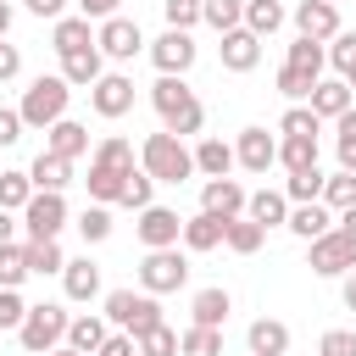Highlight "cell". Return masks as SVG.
Segmentation results:
<instances>
[{
  "mask_svg": "<svg viewBox=\"0 0 356 356\" xmlns=\"http://www.w3.org/2000/svg\"><path fill=\"white\" fill-rule=\"evenodd\" d=\"M150 106H156L161 128H167V134H178V139L200 134V122H206V106L195 100V89H189L178 72H161V78L150 83Z\"/></svg>",
  "mask_w": 356,
  "mask_h": 356,
  "instance_id": "1",
  "label": "cell"
},
{
  "mask_svg": "<svg viewBox=\"0 0 356 356\" xmlns=\"http://www.w3.org/2000/svg\"><path fill=\"white\" fill-rule=\"evenodd\" d=\"M139 167L156 178V184H184V178H195V150L178 139V134H145V145H139Z\"/></svg>",
  "mask_w": 356,
  "mask_h": 356,
  "instance_id": "2",
  "label": "cell"
},
{
  "mask_svg": "<svg viewBox=\"0 0 356 356\" xmlns=\"http://www.w3.org/2000/svg\"><path fill=\"white\" fill-rule=\"evenodd\" d=\"M67 100H72V83L61 78V72H39L28 89H22V122L28 128H50V122H61L67 117Z\"/></svg>",
  "mask_w": 356,
  "mask_h": 356,
  "instance_id": "3",
  "label": "cell"
},
{
  "mask_svg": "<svg viewBox=\"0 0 356 356\" xmlns=\"http://www.w3.org/2000/svg\"><path fill=\"white\" fill-rule=\"evenodd\" d=\"M106 323L139 339V334H150L161 323V300L150 289H106Z\"/></svg>",
  "mask_w": 356,
  "mask_h": 356,
  "instance_id": "4",
  "label": "cell"
},
{
  "mask_svg": "<svg viewBox=\"0 0 356 356\" xmlns=\"http://www.w3.org/2000/svg\"><path fill=\"white\" fill-rule=\"evenodd\" d=\"M67 312L56 306V300H39V306H28V317H22V328H17V339H22V350L28 356H44V350H56V345H67Z\"/></svg>",
  "mask_w": 356,
  "mask_h": 356,
  "instance_id": "5",
  "label": "cell"
},
{
  "mask_svg": "<svg viewBox=\"0 0 356 356\" xmlns=\"http://www.w3.org/2000/svg\"><path fill=\"white\" fill-rule=\"evenodd\" d=\"M306 267H312L317 278H345V273L356 267V234L334 222L323 239H312V245H306Z\"/></svg>",
  "mask_w": 356,
  "mask_h": 356,
  "instance_id": "6",
  "label": "cell"
},
{
  "mask_svg": "<svg viewBox=\"0 0 356 356\" xmlns=\"http://www.w3.org/2000/svg\"><path fill=\"white\" fill-rule=\"evenodd\" d=\"M184 284H189V256H184L178 245L145 250V261H139V289H150V295H172V289H184Z\"/></svg>",
  "mask_w": 356,
  "mask_h": 356,
  "instance_id": "7",
  "label": "cell"
},
{
  "mask_svg": "<svg viewBox=\"0 0 356 356\" xmlns=\"http://www.w3.org/2000/svg\"><path fill=\"white\" fill-rule=\"evenodd\" d=\"M22 228H28V239H56L67 228V195L61 189H33V200L22 206Z\"/></svg>",
  "mask_w": 356,
  "mask_h": 356,
  "instance_id": "8",
  "label": "cell"
},
{
  "mask_svg": "<svg viewBox=\"0 0 356 356\" xmlns=\"http://www.w3.org/2000/svg\"><path fill=\"white\" fill-rule=\"evenodd\" d=\"M95 44H100V56L106 61H134L139 50H145V33H139V22L134 17H106L100 28H95Z\"/></svg>",
  "mask_w": 356,
  "mask_h": 356,
  "instance_id": "9",
  "label": "cell"
},
{
  "mask_svg": "<svg viewBox=\"0 0 356 356\" xmlns=\"http://www.w3.org/2000/svg\"><path fill=\"white\" fill-rule=\"evenodd\" d=\"M139 161H106V156H89V200H100V206H122V189H128V172H134Z\"/></svg>",
  "mask_w": 356,
  "mask_h": 356,
  "instance_id": "10",
  "label": "cell"
},
{
  "mask_svg": "<svg viewBox=\"0 0 356 356\" xmlns=\"http://www.w3.org/2000/svg\"><path fill=\"white\" fill-rule=\"evenodd\" d=\"M195 56H200V44L189 39V28H167L161 39H150V61H156V72H189L195 67Z\"/></svg>",
  "mask_w": 356,
  "mask_h": 356,
  "instance_id": "11",
  "label": "cell"
},
{
  "mask_svg": "<svg viewBox=\"0 0 356 356\" xmlns=\"http://www.w3.org/2000/svg\"><path fill=\"white\" fill-rule=\"evenodd\" d=\"M134 234H139L145 250H161V245H178V239H184V217H178L172 206H156V200H150V206L139 211Z\"/></svg>",
  "mask_w": 356,
  "mask_h": 356,
  "instance_id": "12",
  "label": "cell"
},
{
  "mask_svg": "<svg viewBox=\"0 0 356 356\" xmlns=\"http://www.w3.org/2000/svg\"><path fill=\"white\" fill-rule=\"evenodd\" d=\"M89 106H95L106 122L128 117V111H134V78H128V72H100V83L89 89Z\"/></svg>",
  "mask_w": 356,
  "mask_h": 356,
  "instance_id": "13",
  "label": "cell"
},
{
  "mask_svg": "<svg viewBox=\"0 0 356 356\" xmlns=\"http://www.w3.org/2000/svg\"><path fill=\"white\" fill-rule=\"evenodd\" d=\"M217 61H222L228 72H256V61H261V33H250V28H228L222 44H217Z\"/></svg>",
  "mask_w": 356,
  "mask_h": 356,
  "instance_id": "14",
  "label": "cell"
},
{
  "mask_svg": "<svg viewBox=\"0 0 356 356\" xmlns=\"http://www.w3.org/2000/svg\"><path fill=\"white\" fill-rule=\"evenodd\" d=\"M245 200H250V189L239 178H206L200 184V211H211V217H239Z\"/></svg>",
  "mask_w": 356,
  "mask_h": 356,
  "instance_id": "15",
  "label": "cell"
},
{
  "mask_svg": "<svg viewBox=\"0 0 356 356\" xmlns=\"http://www.w3.org/2000/svg\"><path fill=\"white\" fill-rule=\"evenodd\" d=\"M234 156H239V167H245V172H267V167L278 161V139H273L267 128H239Z\"/></svg>",
  "mask_w": 356,
  "mask_h": 356,
  "instance_id": "16",
  "label": "cell"
},
{
  "mask_svg": "<svg viewBox=\"0 0 356 356\" xmlns=\"http://www.w3.org/2000/svg\"><path fill=\"white\" fill-rule=\"evenodd\" d=\"M295 33H306V39H334L339 33V6L334 0H300L295 6Z\"/></svg>",
  "mask_w": 356,
  "mask_h": 356,
  "instance_id": "17",
  "label": "cell"
},
{
  "mask_svg": "<svg viewBox=\"0 0 356 356\" xmlns=\"http://www.w3.org/2000/svg\"><path fill=\"white\" fill-rule=\"evenodd\" d=\"M323 122H334V117H345L350 106H356V89L345 83V78H317V89H312V100H306Z\"/></svg>",
  "mask_w": 356,
  "mask_h": 356,
  "instance_id": "18",
  "label": "cell"
},
{
  "mask_svg": "<svg viewBox=\"0 0 356 356\" xmlns=\"http://www.w3.org/2000/svg\"><path fill=\"white\" fill-rule=\"evenodd\" d=\"M222 239H228V217H211V211H195V217H184V250L206 256V250H217Z\"/></svg>",
  "mask_w": 356,
  "mask_h": 356,
  "instance_id": "19",
  "label": "cell"
},
{
  "mask_svg": "<svg viewBox=\"0 0 356 356\" xmlns=\"http://www.w3.org/2000/svg\"><path fill=\"white\" fill-rule=\"evenodd\" d=\"M100 72H106V56H100V44L61 56V78H67L72 89H95V83H100Z\"/></svg>",
  "mask_w": 356,
  "mask_h": 356,
  "instance_id": "20",
  "label": "cell"
},
{
  "mask_svg": "<svg viewBox=\"0 0 356 356\" xmlns=\"http://www.w3.org/2000/svg\"><path fill=\"white\" fill-rule=\"evenodd\" d=\"M44 150H56V156L78 161V156H89V128H83V122H72V117H61V122H50V128H44Z\"/></svg>",
  "mask_w": 356,
  "mask_h": 356,
  "instance_id": "21",
  "label": "cell"
},
{
  "mask_svg": "<svg viewBox=\"0 0 356 356\" xmlns=\"http://www.w3.org/2000/svg\"><path fill=\"white\" fill-rule=\"evenodd\" d=\"M284 228L312 245V239H323V234L334 228V211H328L323 200H306V206H289V222H284Z\"/></svg>",
  "mask_w": 356,
  "mask_h": 356,
  "instance_id": "22",
  "label": "cell"
},
{
  "mask_svg": "<svg viewBox=\"0 0 356 356\" xmlns=\"http://www.w3.org/2000/svg\"><path fill=\"white\" fill-rule=\"evenodd\" d=\"M228 312H234V295H228L222 284L195 289V300H189V323H206V328H222V323H228Z\"/></svg>",
  "mask_w": 356,
  "mask_h": 356,
  "instance_id": "23",
  "label": "cell"
},
{
  "mask_svg": "<svg viewBox=\"0 0 356 356\" xmlns=\"http://www.w3.org/2000/svg\"><path fill=\"white\" fill-rule=\"evenodd\" d=\"M245 345H250V356H284V350H289V323L256 317V323L245 328Z\"/></svg>",
  "mask_w": 356,
  "mask_h": 356,
  "instance_id": "24",
  "label": "cell"
},
{
  "mask_svg": "<svg viewBox=\"0 0 356 356\" xmlns=\"http://www.w3.org/2000/svg\"><path fill=\"white\" fill-rule=\"evenodd\" d=\"M234 167H239V156H234L228 139H200V145H195V172H200V178H228Z\"/></svg>",
  "mask_w": 356,
  "mask_h": 356,
  "instance_id": "25",
  "label": "cell"
},
{
  "mask_svg": "<svg viewBox=\"0 0 356 356\" xmlns=\"http://www.w3.org/2000/svg\"><path fill=\"white\" fill-rule=\"evenodd\" d=\"M106 334H111L106 312H83V317H72V323H67V345H72V350H83V356H95V350L106 345Z\"/></svg>",
  "mask_w": 356,
  "mask_h": 356,
  "instance_id": "26",
  "label": "cell"
},
{
  "mask_svg": "<svg viewBox=\"0 0 356 356\" xmlns=\"http://www.w3.org/2000/svg\"><path fill=\"white\" fill-rule=\"evenodd\" d=\"M50 44H56V56L89 50V44H95V28H89V17H83V11H78V17H56V28H50Z\"/></svg>",
  "mask_w": 356,
  "mask_h": 356,
  "instance_id": "27",
  "label": "cell"
},
{
  "mask_svg": "<svg viewBox=\"0 0 356 356\" xmlns=\"http://www.w3.org/2000/svg\"><path fill=\"white\" fill-rule=\"evenodd\" d=\"M245 217H256L261 228H284V222H289V195H284V189H256V195L245 200Z\"/></svg>",
  "mask_w": 356,
  "mask_h": 356,
  "instance_id": "28",
  "label": "cell"
},
{
  "mask_svg": "<svg viewBox=\"0 0 356 356\" xmlns=\"http://www.w3.org/2000/svg\"><path fill=\"white\" fill-rule=\"evenodd\" d=\"M61 289H67V300H95V295H100V267H95L89 256L67 261V267H61Z\"/></svg>",
  "mask_w": 356,
  "mask_h": 356,
  "instance_id": "29",
  "label": "cell"
},
{
  "mask_svg": "<svg viewBox=\"0 0 356 356\" xmlns=\"http://www.w3.org/2000/svg\"><path fill=\"white\" fill-rule=\"evenodd\" d=\"M28 178H33V189H67L72 184V161L56 156V150H39L33 167H28Z\"/></svg>",
  "mask_w": 356,
  "mask_h": 356,
  "instance_id": "30",
  "label": "cell"
},
{
  "mask_svg": "<svg viewBox=\"0 0 356 356\" xmlns=\"http://www.w3.org/2000/svg\"><path fill=\"white\" fill-rule=\"evenodd\" d=\"M261 239H267V228H261L256 217H245V211H239V217H228V239H222V245H228L234 256H256V250H261Z\"/></svg>",
  "mask_w": 356,
  "mask_h": 356,
  "instance_id": "31",
  "label": "cell"
},
{
  "mask_svg": "<svg viewBox=\"0 0 356 356\" xmlns=\"http://www.w3.org/2000/svg\"><path fill=\"white\" fill-rule=\"evenodd\" d=\"M22 250H28V273H33V278H50V273H61V267H67L61 239H28Z\"/></svg>",
  "mask_w": 356,
  "mask_h": 356,
  "instance_id": "32",
  "label": "cell"
},
{
  "mask_svg": "<svg viewBox=\"0 0 356 356\" xmlns=\"http://www.w3.org/2000/svg\"><path fill=\"white\" fill-rule=\"evenodd\" d=\"M278 134H284V139H317V134H323V117H317L306 100H295V106L278 117Z\"/></svg>",
  "mask_w": 356,
  "mask_h": 356,
  "instance_id": "33",
  "label": "cell"
},
{
  "mask_svg": "<svg viewBox=\"0 0 356 356\" xmlns=\"http://www.w3.org/2000/svg\"><path fill=\"white\" fill-rule=\"evenodd\" d=\"M284 17H289V11H284L278 0H245V28H250V33H261V39H267V33H278V28H284Z\"/></svg>",
  "mask_w": 356,
  "mask_h": 356,
  "instance_id": "34",
  "label": "cell"
},
{
  "mask_svg": "<svg viewBox=\"0 0 356 356\" xmlns=\"http://www.w3.org/2000/svg\"><path fill=\"white\" fill-rule=\"evenodd\" d=\"M178 350H184V356H222V328L189 323V328L178 334Z\"/></svg>",
  "mask_w": 356,
  "mask_h": 356,
  "instance_id": "35",
  "label": "cell"
},
{
  "mask_svg": "<svg viewBox=\"0 0 356 356\" xmlns=\"http://www.w3.org/2000/svg\"><path fill=\"white\" fill-rule=\"evenodd\" d=\"M200 22H211L217 33L245 28V0H200Z\"/></svg>",
  "mask_w": 356,
  "mask_h": 356,
  "instance_id": "36",
  "label": "cell"
},
{
  "mask_svg": "<svg viewBox=\"0 0 356 356\" xmlns=\"http://www.w3.org/2000/svg\"><path fill=\"white\" fill-rule=\"evenodd\" d=\"M289 67H300V72H312V78H323V61H328V50L317 44V39H306V33H295V44H289V56H284Z\"/></svg>",
  "mask_w": 356,
  "mask_h": 356,
  "instance_id": "37",
  "label": "cell"
},
{
  "mask_svg": "<svg viewBox=\"0 0 356 356\" xmlns=\"http://www.w3.org/2000/svg\"><path fill=\"white\" fill-rule=\"evenodd\" d=\"M278 167H284V172L317 167V139H278Z\"/></svg>",
  "mask_w": 356,
  "mask_h": 356,
  "instance_id": "38",
  "label": "cell"
},
{
  "mask_svg": "<svg viewBox=\"0 0 356 356\" xmlns=\"http://www.w3.org/2000/svg\"><path fill=\"white\" fill-rule=\"evenodd\" d=\"M323 172L317 167H306V172H289L284 178V195H289V206H306V200H323Z\"/></svg>",
  "mask_w": 356,
  "mask_h": 356,
  "instance_id": "39",
  "label": "cell"
},
{
  "mask_svg": "<svg viewBox=\"0 0 356 356\" xmlns=\"http://www.w3.org/2000/svg\"><path fill=\"white\" fill-rule=\"evenodd\" d=\"M78 234H83V245H100V239H111V206L89 200V206L78 211Z\"/></svg>",
  "mask_w": 356,
  "mask_h": 356,
  "instance_id": "40",
  "label": "cell"
},
{
  "mask_svg": "<svg viewBox=\"0 0 356 356\" xmlns=\"http://www.w3.org/2000/svg\"><path fill=\"white\" fill-rule=\"evenodd\" d=\"M28 200H33V178H28V172L0 167V206H6V211H22Z\"/></svg>",
  "mask_w": 356,
  "mask_h": 356,
  "instance_id": "41",
  "label": "cell"
},
{
  "mask_svg": "<svg viewBox=\"0 0 356 356\" xmlns=\"http://www.w3.org/2000/svg\"><path fill=\"white\" fill-rule=\"evenodd\" d=\"M22 278H33L28 273V250L22 245H0V289H22Z\"/></svg>",
  "mask_w": 356,
  "mask_h": 356,
  "instance_id": "42",
  "label": "cell"
},
{
  "mask_svg": "<svg viewBox=\"0 0 356 356\" xmlns=\"http://www.w3.org/2000/svg\"><path fill=\"white\" fill-rule=\"evenodd\" d=\"M312 89H317L312 72H300V67H289V61L278 67V95H284L289 106H295V100H312Z\"/></svg>",
  "mask_w": 356,
  "mask_h": 356,
  "instance_id": "43",
  "label": "cell"
},
{
  "mask_svg": "<svg viewBox=\"0 0 356 356\" xmlns=\"http://www.w3.org/2000/svg\"><path fill=\"white\" fill-rule=\"evenodd\" d=\"M323 206H328V211H345V206H356V172H345V167H339V172L323 184Z\"/></svg>",
  "mask_w": 356,
  "mask_h": 356,
  "instance_id": "44",
  "label": "cell"
},
{
  "mask_svg": "<svg viewBox=\"0 0 356 356\" xmlns=\"http://www.w3.org/2000/svg\"><path fill=\"white\" fill-rule=\"evenodd\" d=\"M134 345H139V356H184V350H178V334H172L167 323H156V328L139 334Z\"/></svg>",
  "mask_w": 356,
  "mask_h": 356,
  "instance_id": "45",
  "label": "cell"
},
{
  "mask_svg": "<svg viewBox=\"0 0 356 356\" xmlns=\"http://www.w3.org/2000/svg\"><path fill=\"white\" fill-rule=\"evenodd\" d=\"M150 195H156V178H150L145 167H134V172H128V189H122V206L145 211V206H150Z\"/></svg>",
  "mask_w": 356,
  "mask_h": 356,
  "instance_id": "46",
  "label": "cell"
},
{
  "mask_svg": "<svg viewBox=\"0 0 356 356\" xmlns=\"http://www.w3.org/2000/svg\"><path fill=\"white\" fill-rule=\"evenodd\" d=\"M328 61H334V72H339V78H350V72H356V33H345V28H339V33H334V44H328Z\"/></svg>",
  "mask_w": 356,
  "mask_h": 356,
  "instance_id": "47",
  "label": "cell"
},
{
  "mask_svg": "<svg viewBox=\"0 0 356 356\" xmlns=\"http://www.w3.org/2000/svg\"><path fill=\"white\" fill-rule=\"evenodd\" d=\"M22 317H28V300H22V289H0V334L11 328H22Z\"/></svg>",
  "mask_w": 356,
  "mask_h": 356,
  "instance_id": "48",
  "label": "cell"
},
{
  "mask_svg": "<svg viewBox=\"0 0 356 356\" xmlns=\"http://www.w3.org/2000/svg\"><path fill=\"white\" fill-rule=\"evenodd\" d=\"M161 17H167V28H195L200 22V0H161Z\"/></svg>",
  "mask_w": 356,
  "mask_h": 356,
  "instance_id": "49",
  "label": "cell"
},
{
  "mask_svg": "<svg viewBox=\"0 0 356 356\" xmlns=\"http://www.w3.org/2000/svg\"><path fill=\"white\" fill-rule=\"evenodd\" d=\"M317 356H356V328H328L317 339Z\"/></svg>",
  "mask_w": 356,
  "mask_h": 356,
  "instance_id": "50",
  "label": "cell"
},
{
  "mask_svg": "<svg viewBox=\"0 0 356 356\" xmlns=\"http://www.w3.org/2000/svg\"><path fill=\"white\" fill-rule=\"evenodd\" d=\"M22 128H28V122H22V111H17V106H0V150H6V145H17V139H22Z\"/></svg>",
  "mask_w": 356,
  "mask_h": 356,
  "instance_id": "51",
  "label": "cell"
},
{
  "mask_svg": "<svg viewBox=\"0 0 356 356\" xmlns=\"http://www.w3.org/2000/svg\"><path fill=\"white\" fill-rule=\"evenodd\" d=\"M95 356H139V345H134V334H122V328H111V334H106V345H100Z\"/></svg>",
  "mask_w": 356,
  "mask_h": 356,
  "instance_id": "52",
  "label": "cell"
},
{
  "mask_svg": "<svg viewBox=\"0 0 356 356\" xmlns=\"http://www.w3.org/2000/svg\"><path fill=\"white\" fill-rule=\"evenodd\" d=\"M17 72H22V50H17L11 39H0V83H11Z\"/></svg>",
  "mask_w": 356,
  "mask_h": 356,
  "instance_id": "53",
  "label": "cell"
},
{
  "mask_svg": "<svg viewBox=\"0 0 356 356\" xmlns=\"http://www.w3.org/2000/svg\"><path fill=\"white\" fill-rule=\"evenodd\" d=\"M117 6H122V0H78V11H83V17H95V22L117 17Z\"/></svg>",
  "mask_w": 356,
  "mask_h": 356,
  "instance_id": "54",
  "label": "cell"
},
{
  "mask_svg": "<svg viewBox=\"0 0 356 356\" xmlns=\"http://www.w3.org/2000/svg\"><path fill=\"white\" fill-rule=\"evenodd\" d=\"M22 6H28L33 17H50V22H56V17H67V0H22Z\"/></svg>",
  "mask_w": 356,
  "mask_h": 356,
  "instance_id": "55",
  "label": "cell"
},
{
  "mask_svg": "<svg viewBox=\"0 0 356 356\" xmlns=\"http://www.w3.org/2000/svg\"><path fill=\"white\" fill-rule=\"evenodd\" d=\"M339 139H356V106H350L345 117H334V145H339Z\"/></svg>",
  "mask_w": 356,
  "mask_h": 356,
  "instance_id": "56",
  "label": "cell"
},
{
  "mask_svg": "<svg viewBox=\"0 0 356 356\" xmlns=\"http://www.w3.org/2000/svg\"><path fill=\"white\" fill-rule=\"evenodd\" d=\"M339 300H345V312H356V267L339 278Z\"/></svg>",
  "mask_w": 356,
  "mask_h": 356,
  "instance_id": "57",
  "label": "cell"
},
{
  "mask_svg": "<svg viewBox=\"0 0 356 356\" xmlns=\"http://www.w3.org/2000/svg\"><path fill=\"white\" fill-rule=\"evenodd\" d=\"M334 150H339V167H345V172H356V139H339Z\"/></svg>",
  "mask_w": 356,
  "mask_h": 356,
  "instance_id": "58",
  "label": "cell"
},
{
  "mask_svg": "<svg viewBox=\"0 0 356 356\" xmlns=\"http://www.w3.org/2000/svg\"><path fill=\"white\" fill-rule=\"evenodd\" d=\"M11 234H17V222H11V211L0 206V245H11Z\"/></svg>",
  "mask_w": 356,
  "mask_h": 356,
  "instance_id": "59",
  "label": "cell"
},
{
  "mask_svg": "<svg viewBox=\"0 0 356 356\" xmlns=\"http://www.w3.org/2000/svg\"><path fill=\"white\" fill-rule=\"evenodd\" d=\"M11 17H17V11H11V0H0V39L11 33Z\"/></svg>",
  "mask_w": 356,
  "mask_h": 356,
  "instance_id": "60",
  "label": "cell"
},
{
  "mask_svg": "<svg viewBox=\"0 0 356 356\" xmlns=\"http://www.w3.org/2000/svg\"><path fill=\"white\" fill-rule=\"evenodd\" d=\"M334 222H339V228H350V234H356V206H345V211H334Z\"/></svg>",
  "mask_w": 356,
  "mask_h": 356,
  "instance_id": "61",
  "label": "cell"
},
{
  "mask_svg": "<svg viewBox=\"0 0 356 356\" xmlns=\"http://www.w3.org/2000/svg\"><path fill=\"white\" fill-rule=\"evenodd\" d=\"M44 356H83V350H72V345H56V350H44Z\"/></svg>",
  "mask_w": 356,
  "mask_h": 356,
  "instance_id": "62",
  "label": "cell"
},
{
  "mask_svg": "<svg viewBox=\"0 0 356 356\" xmlns=\"http://www.w3.org/2000/svg\"><path fill=\"white\" fill-rule=\"evenodd\" d=\"M345 83H350V89H356V72H350V78H345Z\"/></svg>",
  "mask_w": 356,
  "mask_h": 356,
  "instance_id": "63",
  "label": "cell"
},
{
  "mask_svg": "<svg viewBox=\"0 0 356 356\" xmlns=\"http://www.w3.org/2000/svg\"><path fill=\"white\" fill-rule=\"evenodd\" d=\"M334 6H339V0H334Z\"/></svg>",
  "mask_w": 356,
  "mask_h": 356,
  "instance_id": "64",
  "label": "cell"
}]
</instances>
